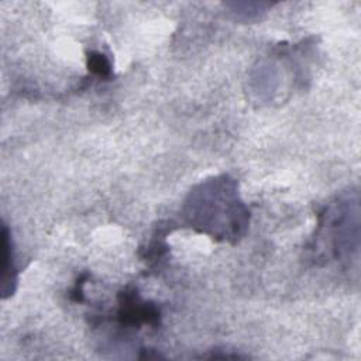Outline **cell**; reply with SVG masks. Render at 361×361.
Wrapping results in <instances>:
<instances>
[{"instance_id":"1","label":"cell","mask_w":361,"mask_h":361,"mask_svg":"<svg viewBox=\"0 0 361 361\" xmlns=\"http://www.w3.org/2000/svg\"><path fill=\"white\" fill-rule=\"evenodd\" d=\"M186 212L192 224L223 238L238 237L248 220V212L238 199L235 183L227 176L214 178L190 192Z\"/></svg>"},{"instance_id":"2","label":"cell","mask_w":361,"mask_h":361,"mask_svg":"<svg viewBox=\"0 0 361 361\" xmlns=\"http://www.w3.org/2000/svg\"><path fill=\"white\" fill-rule=\"evenodd\" d=\"M358 214L357 192L337 200V203L327 209L324 223L320 226L327 228V238L330 240V250L334 258L351 257L353 252H358Z\"/></svg>"},{"instance_id":"3","label":"cell","mask_w":361,"mask_h":361,"mask_svg":"<svg viewBox=\"0 0 361 361\" xmlns=\"http://www.w3.org/2000/svg\"><path fill=\"white\" fill-rule=\"evenodd\" d=\"M1 296L7 298L16 290L17 276L13 264V245L6 226H3L1 231Z\"/></svg>"},{"instance_id":"4","label":"cell","mask_w":361,"mask_h":361,"mask_svg":"<svg viewBox=\"0 0 361 361\" xmlns=\"http://www.w3.org/2000/svg\"><path fill=\"white\" fill-rule=\"evenodd\" d=\"M87 66L97 76L107 78L111 73V66L109 59L100 52H90L87 56Z\"/></svg>"}]
</instances>
